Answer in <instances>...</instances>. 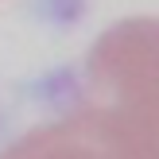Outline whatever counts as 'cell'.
<instances>
[{
  "instance_id": "1",
  "label": "cell",
  "mask_w": 159,
  "mask_h": 159,
  "mask_svg": "<svg viewBox=\"0 0 159 159\" xmlns=\"http://www.w3.org/2000/svg\"><path fill=\"white\" fill-rule=\"evenodd\" d=\"M82 101L62 120L97 159H159V20H124L93 43Z\"/></svg>"
},
{
  "instance_id": "2",
  "label": "cell",
  "mask_w": 159,
  "mask_h": 159,
  "mask_svg": "<svg viewBox=\"0 0 159 159\" xmlns=\"http://www.w3.org/2000/svg\"><path fill=\"white\" fill-rule=\"evenodd\" d=\"M0 159H93V152H85L82 140L70 128H62V120H54L16 140Z\"/></svg>"
}]
</instances>
